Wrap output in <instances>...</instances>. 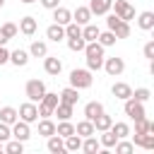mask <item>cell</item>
Segmentation results:
<instances>
[{
  "mask_svg": "<svg viewBox=\"0 0 154 154\" xmlns=\"http://www.w3.org/2000/svg\"><path fill=\"white\" fill-rule=\"evenodd\" d=\"M2 5H5V0H0V7H2Z\"/></svg>",
  "mask_w": 154,
  "mask_h": 154,
  "instance_id": "51",
  "label": "cell"
},
{
  "mask_svg": "<svg viewBox=\"0 0 154 154\" xmlns=\"http://www.w3.org/2000/svg\"><path fill=\"white\" fill-rule=\"evenodd\" d=\"M2 152H7V154H22L24 152V142H19V140H7L5 144H2Z\"/></svg>",
  "mask_w": 154,
  "mask_h": 154,
  "instance_id": "31",
  "label": "cell"
},
{
  "mask_svg": "<svg viewBox=\"0 0 154 154\" xmlns=\"http://www.w3.org/2000/svg\"><path fill=\"white\" fill-rule=\"evenodd\" d=\"M91 17H94V14L89 12V7H87V5H79V7L72 12V22H75V24H79V26L89 24V22H91Z\"/></svg>",
  "mask_w": 154,
  "mask_h": 154,
  "instance_id": "15",
  "label": "cell"
},
{
  "mask_svg": "<svg viewBox=\"0 0 154 154\" xmlns=\"http://www.w3.org/2000/svg\"><path fill=\"white\" fill-rule=\"evenodd\" d=\"M2 144H5V142H0V154H2Z\"/></svg>",
  "mask_w": 154,
  "mask_h": 154,
  "instance_id": "50",
  "label": "cell"
},
{
  "mask_svg": "<svg viewBox=\"0 0 154 154\" xmlns=\"http://www.w3.org/2000/svg\"><path fill=\"white\" fill-rule=\"evenodd\" d=\"M123 111H125V116H128L130 120H140V118H144V116H147V111H144V103H142V101H135L132 96H130V99H125V103H123Z\"/></svg>",
  "mask_w": 154,
  "mask_h": 154,
  "instance_id": "5",
  "label": "cell"
},
{
  "mask_svg": "<svg viewBox=\"0 0 154 154\" xmlns=\"http://www.w3.org/2000/svg\"><path fill=\"white\" fill-rule=\"evenodd\" d=\"M77 36H82V26L75 24V22L65 24V38H77Z\"/></svg>",
  "mask_w": 154,
  "mask_h": 154,
  "instance_id": "40",
  "label": "cell"
},
{
  "mask_svg": "<svg viewBox=\"0 0 154 154\" xmlns=\"http://www.w3.org/2000/svg\"><path fill=\"white\" fill-rule=\"evenodd\" d=\"M10 130H12V137L19 140V142H26V140L31 137V128H29V123H24V120H14V123L10 125Z\"/></svg>",
  "mask_w": 154,
  "mask_h": 154,
  "instance_id": "9",
  "label": "cell"
},
{
  "mask_svg": "<svg viewBox=\"0 0 154 154\" xmlns=\"http://www.w3.org/2000/svg\"><path fill=\"white\" fill-rule=\"evenodd\" d=\"M72 111H75V106H70V103H63V101H58V106H55L53 116H58V120H70V118H72Z\"/></svg>",
  "mask_w": 154,
  "mask_h": 154,
  "instance_id": "27",
  "label": "cell"
},
{
  "mask_svg": "<svg viewBox=\"0 0 154 154\" xmlns=\"http://www.w3.org/2000/svg\"><path fill=\"white\" fill-rule=\"evenodd\" d=\"M70 87H75V89H89L91 84H94V77H91V70H87V67H75L72 72H70Z\"/></svg>",
  "mask_w": 154,
  "mask_h": 154,
  "instance_id": "2",
  "label": "cell"
},
{
  "mask_svg": "<svg viewBox=\"0 0 154 154\" xmlns=\"http://www.w3.org/2000/svg\"><path fill=\"white\" fill-rule=\"evenodd\" d=\"M24 36H34L36 34V29H38V22H36V17H31V14H26V17H22L19 19V26H17Z\"/></svg>",
  "mask_w": 154,
  "mask_h": 154,
  "instance_id": "11",
  "label": "cell"
},
{
  "mask_svg": "<svg viewBox=\"0 0 154 154\" xmlns=\"http://www.w3.org/2000/svg\"><path fill=\"white\" fill-rule=\"evenodd\" d=\"M135 132H137V135H144V132H154V123H152V120H147V116H144V118L135 120Z\"/></svg>",
  "mask_w": 154,
  "mask_h": 154,
  "instance_id": "34",
  "label": "cell"
},
{
  "mask_svg": "<svg viewBox=\"0 0 154 154\" xmlns=\"http://www.w3.org/2000/svg\"><path fill=\"white\" fill-rule=\"evenodd\" d=\"M99 149H101V142L96 140V135L82 137V152H87V154H96Z\"/></svg>",
  "mask_w": 154,
  "mask_h": 154,
  "instance_id": "23",
  "label": "cell"
},
{
  "mask_svg": "<svg viewBox=\"0 0 154 154\" xmlns=\"http://www.w3.org/2000/svg\"><path fill=\"white\" fill-rule=\"evenodd\" d=\"M142 53H144V58H147V60H154V41H147V43H144V48H142Z\"/></svg>",
  "mask_w": 154,
  "mask_h": 154,
  "instance_id": "44",
  "label": "cell"
},
{
  "mask_svg": "<svg viewBox=\"0 0 154 154\" xmlns=\"http://www.w3.org/2000/svg\"><path fill=\"white\" fill-rule=\"evenodd\" d=\"M17 113H19V120H24V123H29V125L38 120V108H36L34 101H24Z\"/></svg>",
  "mask_w": 154,
  "mask_h": 154,
  "instance_id": "8",
  "label": "cell"
},
{
  "mask_svg": "<svg viewBox=\"0 0 154 154\" xmlns=\"http://www.w3.org/2000/svg\"><path fill=\"white\" fill-rule=\"evenodd\" d=\"M84 46H87V41H84L82 36H77V38H67V48H70L72 53H79V51H84Z\"/></svg>",
  "mask_w": 154,
  "mask_h": 154,
  "instance_id": "41",
  "label": "cell"
},
{
  "mask_svg": "<svg viewBox=\"0 0 154 154\" xmlns=\"http://www.w3.org/2000/svg\"><path fill=\"white\" fill-rule=\"evenodd\" d=\"M29 55H31V58H46V55H48V46H46V41H31V46H29Z\"/></svg>",
  "mask_w": 154,
  "mask_h": 154,
  "instance_id": "25",
  "label": "cell"
},
{
  "mask_svg": "<svg viewBox=\"0 0 154 154\" xmlns=\"http://www.w3.org/2000/svg\"><path fill=\"white\" fill-rule=\"evenodd\" d=\"M111 5H113V0H91L87 7H89L91 14L101 17V14H108V12H111Z\"/></svg>",
  "mask_w": 154,
  "mask_h": 154,
  "instance_id": "13",
  "label": "cell"
},
{
  "mask_svg": "<svg viewBox=\"0 0 154 154\" xmlns=\"http://www.w3.org/2000/svg\"><path fill=\"white\" fill-rule=\"evenodd\" d=\"M111 10H113V14H116V17H120L123 22H130V19H135V7H132L128 0H113Z\"/></svg>",
  "mask_w": 154,
  "mask_h": 154,
  "instance_id": "6",
  "label": "cell"
},
{
  "mask_svg": "<svg viewBox=\"0 0 154 154\" xmlns=\"http://www.w3.org/2000/svg\"><path fill=\"white\" fill-rule=\"evenodd\" d=\"M111 94H113L116 99L125 101V99H130V96H132V87H130L128 82H116V84L111 87Z\"/></svg>",
  "mask_w": 154,
  "mask_h": 154,
  "instance_id": "16",
  "label": "cell"
},
{
  "mask_svg": "<svg viewBox=\"0 0 154 154\" xmlns=\"http://www.w3.org/2000/svg\"><path fill=\"white\" fill-rule=\"evenodd\" d=\"M19 2H24V5H31V2H36V0H19Z\"/></svg>",
  "mask_w": 154,
  "mask_h": 154,
  "instance_id": "49",
  "label": "cell"
},
{
  "mask_svg": "<svg viewBox=\"0 0 154 154\" xmlns=\"http://www.w3.org/2000/svg\"><path fill=\"white\" fill-rule=\"evenodd\" d=\"M96 41L103 46V48H108V46H113L118 38H116V34L111 31V29H106V31H99V36H96Z\"/></svg>",
  "mask_w": 154,
  "mask_h": 154,
  "instance_id": "33",
  "label": "cell"
},
{
  "mask_svg": "<svg viewBox=\"0 0 154 154\" xmlns=\"http://www.w3.org/2000/svg\"><path fill=\"white\" fill-rule=\"evenodd\" d=\"M7 41H10V38H7V36H5V34H2V29H0V46H5V43H7Z\"/></svg>",
  "mask_w": 154,
  "mask_h": 154,
  "instance_id": "48",
  "label": "cell"
},
{
  "mask_svg": "<svg viewBox=\"0 0 154 154\" xmlns=\"http://www.w3.org/2000/svg\"><path fill=\"white\" fill-rule=\"evenodd\" d=\"M48 142H46V149L51 152V154H63L65 152V140L60 137V135H51V137H46Z\"/></svg>",
  "mask_w": 154,
  "mask_h": 154,
  "instance_id": "20",
  "label": "cell"
},
{
  "mask_svg": "<svg viewBox=\"0 0 154 154\" xmlns=\"http://www.w3.org/2000/svg\"><path fill=\"white\" fill-rule=\"evenodd\" d=\"M38 2H41V7H46V10H53V7L60 5V0H38Z\"/></svg>",
  "mask_w": 154,
  "mask_h": 154,
  "instance_id": "46",
  "label": "cell"
},
{
  "mask_svg": "<svg viewBox=\"0 0 154 154\" xmlns=\"http://www.w3.org/2000/svg\"><path fill=\"white\" fill-rule=\"evenodd\" d=\"M75 132L79 135V137H89V135H96V130H94V123L91 120H79L77 125H75Z\"/></svg>",
  "mask_w": 154,
  "mask_h": 154,
  "instance_id": "29",
  "label": "cell"
},
{
  "mask_svg": "<svg viewBox=\"0 0 154 154\" xmlns=\"http://www.w3.org/2000/svg\"><path fill=\"white\" fill-rule=\"evenodd\" d=\"M99 31H101V29H99L96 24H91V22H89V24H84V26H82V38H84V41H96Z\"/></svg>",
  "mask_w": 154,
  "mask_h": 154,
  "instance_id": "32",
  "label": "cell"
},
{
  "mask_svg": "<svg viewBox=\"0 0 154 154\" xmlns=\"http://www.w3.org/2000/svg\"><path fill=\"white\" fill-rule=\"evenodd\" d=\"M101 70H106V75H111V77H118V75H123L125 72V60L123 58H103V65H101Z\"/></svg>",
  "mask_w": 154,
  "mask_h": 154,
  "instance_id": "7",
  "label": "cell"
},
{
  "mask_svg": "<svg viewBox=\"0 0 154 154\" xmlns=\"http://www.w3.org/2000/svg\"><path fill=\"white\" fill-rule=\"evenodd\" d=\"M14 120H19V113H17V108H12V106H2V108H0V123H5V125H12Z\"/></svg>",
  "mask_w": 154,
  "mask_h": 154,
  "instance_id": "24",
  "label": "cell"
},
{
  "mask_svg": "<svg viewBox=\"0 0 154 154\" xmlns=\"http://www.w3.org/2000/svg\"><path fill=\"white\" fill-rule=\"evenodd\" d=\"M82 149V137L77 132H72L70 137H65V152H79Z\"/></svg>",
  "mask_w": 154,
  "mask_h": 154,
  "instance_id": "30",
  "label": "cell"
},
{
  "mask_svg": "<svg viewBox=\"0 0 154 154\" xmlns=\"http://www.w3.org/2000/svg\"><path fill=\"white\" fill-rule=\"evenodd\" d=\"M10 137H12V130H10V125L0 123V142H7Z\"/></svg>",
  "mask_w": 154,
  "mask_h": 154,
  "instance_id": "45",
  "label": "cell"
},
{
  "mask_svg": "<svg viewBox=\"0 0 154 154\" xmlns=\"http://www.w3.org/2000/svg\"><path fill=\"white\" fill-rule=\"evenodd\" d=\"M29 51H24V48H17V51H10V63L14 65V67H24L26 63H29Z\"/></svg>",
  "mask_w": 154,
  "mask_h": 154,
  "instance_id": "19",
  "label": "cell"
},
{
  "mask_svg": "<svg viewBox=\"0 0 154 154\" xmlns=\"http://www.w3.org/2000/svg\"><path fill=\"white\" fill-rule=\"evenodd\" d=\"M91 123H94V130H96V132H103V130H108V128L113 125V118H111V116L103 111V113H99V116H96Z\"/></svg>",
  "mask_w": 154,
  "mask_h": 154,
  "instance_id": "22",
  "label": "cell"
},
{
  "mask_svg": "<svg viewBox=\"0 0 154 154\" xmlns=\"http://www.w3.org/2000/svg\"><path fill=\"white\" fill-rule=\"evenodd\" d=\"M99 142H101V147H103V149H113V144L118 142V137H116V135L111 132V128H108V130H103V132H101Z\"/></svg>",
  "mask_w": 154,
  "mask_h": 154,
  "instance_id": "36",
  "label": "cell"
},
{
  "mask_svg": "<svg viewBox=\"0 0 154 154\" xmlns=\"http://www.w3.org/2000/svg\"><path fill=\"white\" fill-rule=\"evenodd\" d=\"M137 26H140L142 31H152V29H154V12H152V10L140 12V14H137Z\"/></svg>",
  "mask_w": 154,
  "mask_h": 154,
  "instance_id": "17",
  "label": "cell"
},
{
  "mask_svg": "<svg viewBox=\"0 0 154 154\" xmlns=\"http://www.w3.org/2000/svg\"><path fill=\"white\" fill-rule=\"evenodd\" d=\"M149 96H152V91H149L147 87H137V89L132 91V99H135V101H142V103L149 101Z\"/></svg>",
  "mask_w": 154,
  "mask_h": 154,
  "instance_id": "42",
  "label": "cell"
},
{
  "mask_svg": "<svg viewBox=\"0 0 154 154\" xmlns=\"http://www.w3.org/2000/svg\"><path fill=\"white\" fill-rule=\"evenodd\" d=\"M46 38H48V41H53V43H60V41L65 38V26L53 22V24L46 29Z\"/></svg>",
  "mask_w": 154,
  "mask_h": 154,
  "instance_id": "18",
  "label": "cell"
},
{
  "mask_svg": "<svg viewBox=\"0 0 154 154\" xmlns=\"http://www.w3.org/2000/svg\"><path fill=\"white\" fill-rule=\"evenodd\" d=\"M0 29H2V34H5L7 38H14V36H17V31H19V29H17V24H12V22H5Z\"/></svg>",
  "mask_w": 154,
  "mask_h": 154,
  "instance_id": "43",
  "label": "cell"
},
{
  "mask_svg": "<svg viewBox=\"0 0 154 154\" xmlns=\"http://www.w3.org/2000/svg\"><path fill=\"white\" fill-rule=\"evenodd\" d=\"M5 63H10V51L5 46H0V65H5Z\"/></svg>",
  "mask_w": 154,
  "mask_h": 154,
  "instance_id": "47",
  "label": "cell"
},
{
  "mask_svg": "<svg viewBox=\"0 0 154 154\" xmlns=\"http://www.w3.org/2000/svg\"><path fill=\"white\" fill-rule=\"evenodd\" d=\"M58 99H60L63 103H70V106H75V103L79 101V89H75V87H65V89L58 94Z\"/></svg>",
  "mask_w": 154,
  "mask_h": 154,
  "instance_id": "21",
  "label": "cell"
},
{
  "mask_svg": "<svg viewBox=\"0 0 154 154\" xmlns=\"http://www.w3.org/2000/svg\"><path fill=\"white\" fill-rule=\"evenodd\" d=\"M113 149H116V154H132V152H135V144L123 137V140H118V142L113 144Z\"/></svg>",
  "mask_w": 154,
  "mask_h": 154,
  "instance_id": "38",
  "label": "cell"
},
{
  "mask_svg": "<svg viewBox=\"0 0 154 154\" xmlns=\"http://www.w3.org/2000/svg\"><path fill=\"white\" fill-rule=\"evenodd\" d=\"M36 123H38V135H41V137L55 135V123H53L51 118H41V120H36Z\"/></svg>",
  "mask_w": 154,
  "mask_h": 154,
  "instance_id": "28",
  "label": "cell"
},
{
  "mask_svg": "<svg viewBox=\"0 0 154 154\" xmlns=\"http://www.w3.org/2000/svg\"><path fill=\"white\" fill-rule=\"evenodd\" d=\"M51 12H53V22H55V24H63V26H65V24H70V22H72V12H70L67 7H63V5L53 7Z\"/></svg>",
  "mask_w": 154,
  "mask_h": 154,
  "instance_id": "14",
  "label": "cell"
},
{
  "mask_svg": "<svg viewBox=\"0 0 154 154\" xmlns=\"http://www.w3.org/2000/svg\"><path fill=\"white\" fill-rule=\"evenodd\" d=\"M43 70H46V75L58 77V75L63 72V60H60L58 55H46V58H43Z\"/></svg>",
  "mask_w": 154,
  "mask_h": 154,
  "instance_id": "10",
  "label": "cell"
},
{
  "mask_svg": "<svg viewBox=\"0 0 154 154\" xmlns=\"http://www.w3.org/2000/svg\"><path fill=\"white\" fill-rule=\"evenodd\" d=\"M103 46L99 43V41H87V46H84V55H87V70H101V65H103Z\"/></svg>",
  "mask_w": 154,
  "mask_h": 154,
  "instance_id": "1",
  "label": "cell"
},
{
  "mask_svg": "<svg viewBox=\"0 0 154 154\" xmlns=\"http://www.w3.org/2000/svg\"><path fill=\"white\" fill-rule=\"evenodd\" d=\"M111 132H113L118 140L130 137V125H128V123H113V125H111Z\"/></svg>",
  "mask_w": 154,
  "mask_h": 154,
  "instance_id": "37",
  "label": "cell"
},
{
  "mask_svg": "<svg viewBox=\"0 0 154 154\" xmlns=\"http://www.w3.org/2000/svg\"><path fill=\"white\" fill-rule=\"evenodd\" d=\"M72 132H75V125H72L70 120H60V123L55 125V135H60L63 140H65V137H70Z\"/></svg>",
  "mask_w": 154,
  "mask_h": 154,
  "instance_id": "35",
  "label": "cell"
},
{
  "mask_svg": "<svg viewBox=\"0 0 154 154\" xmlns=\"http://www.w3.org/2000/svg\"><path fill=\"white\" fill-rule=\"evenodd\" d=\"M113 34H116V38H128L130 36V22H118L116 26H113Z\"/></svg>",
  "mask_w": 154,
  "mask_h": 154,
  "instance_id": "39",
  "label": "cell"
},
{
  "mask_svg": "<svg viewBox=\"0 0 154 154\" xmlns=\"http://www.w3.org/2000/svg\"><path fill=\"white\" fill-rule=\"evenodd\" d=\"M24 94H26V99H29V101L38 103V101H41V96L46 94V84H43L41 79H29V82L24 84Z\"/></svg>",
  "mask_w": 154,
  "mask_h": 154,
  "instance_id": "4",
  "label": "cell"
},
{
  "mask_svg": "<svg viewBox=\"0 0 154 154\" xmlns=\"http://www.w3.org/2000/svg\"><path fill=\"white\" fill-rule=\"evenodd\" d=\"M58 101H60V99H58L55 91H46V94L41 96L38 106H36V108H38V116H41V118H51L53 111H55V106H58Z\"/></svg>",
  "mask_w": 154,
  "mask_h": 154,
  "instance_id": "3",
  "label": "cell"
},
{
  "mask_svg": "<svg viewBox=\"0 0 154 154\" xmlns=\"http://www.w3.org/2000/svg\"><path fill=\"white\" fill-rule=\"evenodd\" d=\"M99 113H103V103H101V101H89V103L84 106V118H87V120H94Z\"/></svg>",
  "mask_w": 154,
  "mask_h": 154,
  "instance_id": "26",
  "label": "cell"
},
{
  "mask_svg": "<svg viewBox=\"0 0 154 154\" xmlns=\"http://www.w3.org/2000/svg\"><path fill=\"white\" fill-rule=\"evenodd\" d=\"M135 147H142V149H147V152H152L154 149V132H144V135H132V140H130Z\"/></svg>",
  "mask_w": 154,
  "mask_h": 154,
  "instance_id": "12",
  "label": "cell"
}]
</instances>
